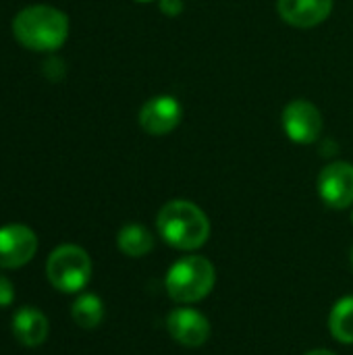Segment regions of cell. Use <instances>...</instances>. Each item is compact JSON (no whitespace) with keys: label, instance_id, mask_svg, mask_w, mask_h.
<instances>
[{"label":"cell","instance_id":"cell-1","mask_svg":"<svg viewBox=\"0 0 353 355\" xmlns=\"http://www.w3.org/2000/svg\"><path fill=\"white\" fill-rule=\"evenodd\" d=\"M12 33L23 48L50 52L64 44L69 35V19L54 6L33 4L17 12L12 19Z\"/></svg>","mask_w":353,"mask_h":355},{"label":"cell","instance_id":"cell-2","mask_svg":"<svg viewBox=\"0 0 353 355\" xmlns=\"http://www.w3.org/2000/svg\"><path fill=\"white\" fill-rule=\"evenodd\" d=\"M156 227L160 237L175 250H198L210 237V220L206 212L187 200H173L158 212Z\"/></svg>","mask_w":353,"mask_h":355},{"label":"cell","instance_id":"cell-3","mask_svg":"<svg viewBox=\"0 0 353 355\" xmlns=\"http://www.w3.org/2000/svg\"><path fill=\"white\" fill-rule=\"evenodd\" d=\"M216 283L214 264L204 256H185L177 260L164 279L166 293L177 304H196L210 295Z\"/></svg>","mask_w":353,"mask_h":355},{"label":"cell","instance_id":"cell-4","mask_svg":"<svg viewBox=\"0 0 353 355\" xmlns=\"http://www.w3.org/2000/svg\"><path fill=\"white\" fill-rule=\"evenodd\" d=\"M46 275L54 289L62 293H77L92 279V260L83 248L67 243L50 254Z\"/></svg>","mask_w":353,"mask_h":355},{"label":"cell","instance_id":"cell-5","mask_svg":"<svg viewBox=\"0 0 353 355\" xmlns=\"http://www.w3.org/2000/svg\"><path fill=\"white\" fill-rule=\"evenodd\" d=\"M283 129L295 144H314L322 133V114L310 100H291L283 110Z\"/></svg>","mask_w":353,"mask_h":355},{"label":"cell","instance_id":"cell-6","mask_svg":"<svg viewBox=\"0 0 353 355\" xmlns=\"http://www.w3.org/2000/svg\"><path fill=\"white\" fill-rule=\"evenodd\" d=\"M318 193L329 208L343 210L353 204V164L331 162L318 175Z\"/></svg>","mask_w":353,"mask_h":355},{"label":"cell","instance_id":"cell-7","mask_svg":"<svg viewBox=\"0 0 353 355\" xmlns=\"http://www.w3.org/2000/svg\"><path fill=\"white\" fill-rule=\"evenodd\" d=\"M37 252V237L25 225H6L0 229V268H19Z\"/></svg>","mask_w":353,"mask_h":355},{"label":"cell","instance_id":"cell-8","mask_svg":"<svg viewBox=\"0 0 353 355\" xmlns=\"http://www.w3.org/2000/svg\"><path fill=\"white\" fill-rule=\"evenodd\" d=\"M169 335L185 347H202L210 337L208 318L191 308H177L166 316Z\"/></svg>","mask_w":353,"mask_h":355},{"label":"cell","instance_id":"cell-9","mask_svg":"<svg viewBox=\"0 0 353 355\" xmlns=\"http://www.w3.org/2000/svg\"><path fill=\"white\" fill-rule=\"evenodd\" d=\"M183 116V108L173 96H154L139 110V125L150 135L171 133Z\"/></svg>","mask_w":353,"mask_h":355},{"label":"cell","instance_id":"cell-10","mask_svg":"<svg viewBox=\"0 0 353 355\" xmlns=\"http://www.w3.org/2000/svg\"><path fill=\"white\" fill-rule=\"evenodd\" d=\"M335 0H279L277 8L285 23L310 29L329 19Z\"/></svg>","mask_w":353,"mask_h":355},{"label":"cell","instance_id":"cell-11","mask_svg":"<svg viewBox=\"0 0 353 355\" xmlns=\"http://www.w3.org/2000/svg\"><path fill=\"white\" fill-rule=\"evenodd\" d=\"M12 333L25 347H37L48 337V318L35 308H21L12 318Z\"/></svg>","mask_w":353,"mask_h":355},{"label":"cell","instance_id":"cell-12","mask_svg":"<svg viewBox=\"0 0 353 355\" xmlns=\"http://www.w3.org/2000/svg\"><path fill=\"white\" fill-rule=\"evenodd\" d=\"M117 245H119V250H121L125 256H129V258H141V256H146V254L152 252V248H154V237H152V233H150L144 225H139V223H129V225H125V227L119 231V235H117Z\"/></svg>","mask_w":353,"mask_h":355},{"label":"cell","instance_id":"cell-13","mask_svg":"<svg viewBox=\"0 0 353 355\" xmlns=\"http://www.w3.org/2000/svg\"><path fill=\"white\" fill-rule=\"evenodd\" d=\"M329 331L339 343L353 345V295L339 300L333 306L329 316Z\"/></svg>","mask_w":353,"mask_h":355},{"label":"cell","instance_id":"cell-14","mask_svg":"<svg viewBox=\"0 0 353 355\" xmlns=\"http://www.w3.org/2000/svg\"><path fill=\"white\" fill-rule=\"evenodd\" d=\"M71 316L77 322V327H81V329H96L102 322V318H104V304H102V300L98 295L83 293L73 304Z\"/></svg>","mask_w":353,"mask_h":355},{"label":"cell","instance_id":"cell-15","mask_svg":"<svg viewBox=\"0 0 353 355\" xmlns=\"http://www.w3.org/2000/svg\"><path fill=\"white\" fill-rule=\"evenodd\" d=\"M44 75L50 79V81H58L62 75H64V62L60 58H48L44 62Z\"/></svg>","mask_w":353,"mask_h":355},{"label":"cell","instance_id":"cell-16","mask_svg":"<svg viewBox=\"0 0 353 355\" xmlns=\"http://www.w3.org/2000/svg\"><path fill=\"white\" fill-rule=\"evenodd\" d=\"M12 300H15V287H12V283L6 277L0 275V308L10 306Z\"/></svg>","mask_w":353,"mask_h":355},{"label":"cell","instance_id":"cell-17","mask_svg":"<svg viewBox=\"0 0 353 355\" xmlns=\"http://www.w3.org/2000/svg\"><path fill=\"white\" fill-rule=\"evenodd\" d=\"M160 2V10L166 17H177L183 10V0H158Z\"/></svg>","mask_w":353,"mask_h":355},{"label":"cell","instance_id":"cell-18","mask_svg":"<svg viewBox=\"0 0 353 355\" xmlns=\"http://www.w3.org/2000/svg\"><path fill=\"white\" fill-rule=\"evenodd\" d=\"M306 355H337L333 354V352H329V349H314V352H310V354Z\"/></svg>","mask_w":353,"mask_h":355},{"label":"cell","instance_id":"cell-19","mask_svg":"<svg viewBox=\"0 0 353 355\" xmlns=\"http://www.w3.org/2000/svg\"><path fill=\"white\" fill-rule=\"evenodd\" d=\"M352 266H353V250H352Z\"/></svg>","mask_w":353,"mask_h":355},{"label":"cell","instance_id":"cell-20","mask_svg":"<svg viewBox=\"0 0 353 355\" xmlns=\"http://www.w3.org/2000/svg\"><path fill=\"white\" fill-rule=\"evenodd\" d=\"M139 2H148V0H139Z\"/></svg>","mask_w":353,"mask_h":355},{"label":"cell","instance_id":"cell-21","mask_svg":"<svg viewBox=\"0 0 353 355\" xmlns=\"http://www.w3.org/2000/svg\"><path fill=\"white\" fill-rule=\"evenodd\" d=\"M352 223H353V212H352Z\"/></svg>","mask_w":353,"mask_h":355}]
</instances>
